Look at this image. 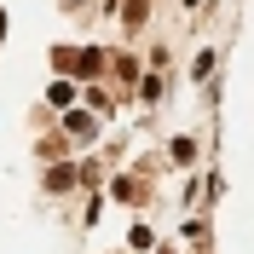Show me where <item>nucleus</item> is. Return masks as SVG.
Segmentation results:
<instances>
[{
  "instance_id": "1",
  "label": "nucleus",
  "mask_w": 254,
  "mask_h": 254,
  "mask_svg": "<svg viewBox=\"0 0 254 254\" xmlns=\"http://www.w3.org/2000/svg\"><path fill=\"white\" fill-rule=\"evenodd\" d=\"M58 69H75V75H98V52H58Z\"/></svg>"
},
{
  "instance_id": "2",
  "label": "nucleus",
  "mask_w": 254,
  "mask_h": 254,
  "mask_svg": "<svg viewBox=\"0 0 254 254\" xmlns=\"http://www.w3.org/2000/svg\"><path fill=\"white\" fill-rule=\"evenodd\" d=\"M52 104H58V110H69V104H75V87H69V81H58V87H52Z\"/></svg>"
},
{
  "instance_id": "3",
  "label": "nucleus",
  "mask_w": 254,
  "mask_h": 254,
  "mask_svg": "<svg viewBox=\"0 0 254 254\" xmlns=\"http://www.w3.org/2000/svg\"><path fill=\"white\" fill-rule=\"evenodd\" d=\"M64 127H69V133H93V116H81V110H69V116H64Z\"/></svg>"
},
{
  "instance_id": "4",
  "label": "nucleus",
  "mask_w": 254,
  "mask_h": 254,
  "mask_svg": "<svg viewBox=\"0 0 254 254\" xmlns=\"http://www.w3.org/2000/svg\"><path fill=\"white\" fill-rule=\"evenodd\" d=\"M190 75H196V81H208V75H214V52H202V58L190 64Z\"/></svg>"
},
{
  "instance_id": "5",
  "label": "nucleus",
  "mask_w": 254,
  "mask_h": 254,
  "mask_svg": "<svg viewBox=\"0 0 254 254\" xmlns=\"http://www.w3.org/2000/svg\"><path fill=\"white\" fill-rule=\"evenodd\" d=\"M47 185H52V190H64V185H75V174H69V168H52V174H47Z\"/></svg>"
},
{
  "instance_id": "6",
  "label": "nucleus",
  "mask_w": 254,
  "mask_h": 254,
  "mask_svg": "<svg viewBox=\"0 0 254 254\" xmlns=\"http://www.w3.org/2000/svg\"><path fill=\"white\" fill-rule=\"evenodd\" d=\"M0 29H6V17H0Z\"/></svg>"
}]
</instances>
